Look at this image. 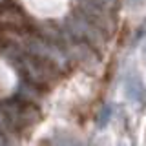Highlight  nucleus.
Returning <instances> with one entry per match:
<instances>
[{"label":"nucleus","mask_w":146,"mask_h":146,"mask_svg":"<svg viewBox=\"0 0 146 146\" xmlns=\"http://www.w3.org/2000/svg\"><path fill=\"white\" fill-rule=\"evenodd\" d=\"M64 31L68 33L70 38L75 40H84L90 46H93L97 51L104 49V46L108 44V35L104 29H100L99 26H95L93 22H90L82 13L75 11L73 15H68L64 20Z\"/></svg>","instance_id":"nucleus-1"},{"label":"nucleus","mask_w":146,"mask_h":146,"mask_svg":"<svg viewBox=\"0 0 146 146\" xmlns=\"http://www.w3.org/2000/svg\"><path fill=\"white\" fill-rule=\"evenodd\" d=\"M36 104L26 102L22 99L0 102V115L4 117V122L9 124L13 130H24L38 121L40 113L35 108Z\"/></svg>","instance_id":"nucleus-2"},{"label":"nucleus","mask_w":146,"mask_h":146,"mask_svg":"<svg viewBox=\"0 0 146 146\" xmlns=\"http://www.w3.org/2000/svg\"><path fill=\"white\" fill-rule=\"evenodd\" d=\"M75 9L82 13L90 22H93L95 26H99L100 29H104L106 33H111L115 29V18H113V11L99 6L93 0H75Z\"/></svg>","instance_id":"nucleus-3"},{"label":"nucleus","mask_w":146,"mask_h":146,"mask_svg":"<svg viewBox=\"0 0 146 146\" xmlns=\"http://www.w3.org/2000/svg\"><path fill=\"white\" fill-rule=\"evenodd\" d=\"M124 90H126L128 99H131L133 102H143L144 100L146 88H144L143 80H141V77L137 75V71L126 73V77H124Z\"/></svg>","instance_id":"nucleus-4"},{"label":"nucleus","mask_w":146,"mask_h":146,"mask_svg":"<svg viewBox=\"0 0 146 146\" xmlns=\"http://www.w3.org/2000/svg\"><path fill=\"white\" fill-rule=\"evenodd\" d=\"M93 2H97L99 6L106 7V9H110V11H115V9L119 7V2H121V0H93Z\"/></svg>","instance_id":"nucleus-5"},{"label":"nucleus","mask_w":146,"mask_h":146,"mask_svg":"<svg viewBox=\"0 0 146 146\" xmlns=\"http://www.w3.org/2000/svg\"><path fill=\"white\" fill-rule=\"evenodd\" d=\"M110 117H111V108L110 106H106L102 110V113H100V126H104L106 122L110 121Z\"/></svg>","instance_id":"nucleus-6"},{"label":"nucleus","mask_w":146,"mask_h":146,"mask_svg":"<svg viewBox=\"0 0 146 146\" xmlns=\"http://www.w3.org/2000/svg\"><path fill=\"white\" fill-rule=\"evenodd\" d=\"M143 51H144V57H146V44H144V49H143Z\"/></svg>","instance_id":"nucleus-7"}]
</instances>
